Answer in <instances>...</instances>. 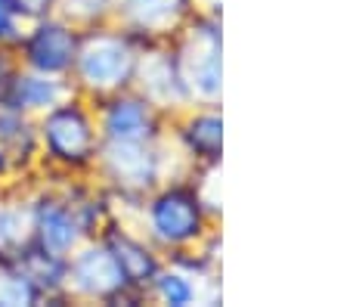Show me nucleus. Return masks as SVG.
Returning <instances> with one entry per match:
<instances>
[{"label": "nucleus", "instance_id": "1", "mask_svg": "<svg viewBox=\"0 0 350 307\" xmlns=\"http://www.w3.org/2000/svg\"><path fill=\"white\" fill-rule=\"evenodd\" d=\"M127 221L165 258L202 245L214 230H220V217L205 202L192 174H180L149 189Z\"/></svg>", "mask_w": 350, "mask_h": 307}, {"label": "nucleus", "instance_id": "2", "mask_svg": "<svg viewBox=\"0 0 350 307\" xmlns=\"http://www.w3.org/2000/svg\"><path fill=\"white\" fill-rule=\"evenodd\" d=\"M146 44H152V40H146L143 34L127 28L115 16L87 22L81 28L78 56H75L72 75H68L72 90L87 96L90 103L131 90L133 81H137L139 53H143Z\"/></svg>", "mask_w": 350, "mask_h": 307}, {"label": "nucleus", "instance_id": "3", "mask_svg": "<svg viewBox=\"0 0 350 307\" xmlns=\"http://www.w3.org/2000/svg\"><path fill=\"white\" fill-rule=\"evenodd\" d=\"M38 124V174L40 177H93L103 149L96 109L87 96L68 94L53 109L34 118Z\"/></svg>", "mask_w": 350, "mask_h": 307}, {"label": "nucleus", "instance_id": "4", "mask_svg": "<svg viewBox=\"0 0 350 307\" xmlns=\"http://www.w3.org/2000/svg\"><path fill=\"white\" fill-rule=\"evenodd\" d=\"M180 174H189V168L183 165L180 152L174 149L171 137H165V140L131 143L103 140L93 177L115 199L121 217H127L149 189H155L171 177H180Z\"/></svg>", "mask_w": 350, "mask_h": 307}, {"label": "nucleus", "instance_id": "5", "mask_svg": "<svg viewBox=\"0 0 350 307\" xmlns=\"http://www.w3.org/2000/svg\"><path fill=\"white\" fill-rule=\"evenodd\" d=\"M171 44L192 103H224V10L202 3Z\"/></svg>", "mask_w": 350, "mask_h": 307}, {"label": "nucleus", "instance_id": "6", "mask_svg": "<svg viewBox=\"0 0 350 307\" xmlns=\"http://www.w3.org/2000/svg\"><path fill=\"white\" fill-rule=\"evenodd\" d=\"M66 295L68 304H149L146 292L131 286L103 236L84 239L66 258Z\"/></svg>", "mask_w": 350, "mask_h": 307}, {"label": "nucleus", "instance_id": "7", "mask_svg": "<svg viewBox=\"0 0 350 307\" xmlns=\"http://www.w3.org/2000/svg\"><path fill=\"white\" fill-rule=\"evenodd\" d=\"M81 28H84L81 22H75L72 16L59 13V10L25 22L19 40L13 44L16 59H19L22 68L68 78L75 66V56H78Z\"/></svg>", "mask_w": 350, "mask_h": 307}, {"label": "nucleus", "instance_id": "8", "mask_svg": "<svg viewBox=\"0 0 350 307\" xmlns=\"http://www.w3.org/2000/svg\"><path fill=\"white\" fill-rule=\"evenodd\" d=\"M28 199H31L34 245L68 258L84 242V230H81L78 214H75L62 183L53 177H40L34 171V177L28 181Z\"/></svg>", "mask_w": 350, "mask_h": 307}, {"label": "nucleus", "instance_id": "9", "mask_svg": "<svg viewBox=\"0 0 350 307\" xmlns=\"http://www.w3.org/2000/svg\"><path fill=\"white\" fill-rule=\"evenodd\" d=\"M167 137L189 171L224 165V103H192L174 112Z\"/></svg>", "mask_w": 350, "mask_h": 307}, {"label": "nucleus", "instance_id": "10", "mask_svg": "<svg viewBox=\"0 0 350 307\" xmlns=\"http://www.w3.org/2000/svg\"><path fill=\"white\" fill-rule=\"evenodd\" d=\"M96 109V124L103 140L131 143V140H165L171 115L161 112L149 96H143L137 87L121 90V94L103 96L93 103Z\"/></svg>", "mask_w": 350, "mask_h": 307}, {"label": "nucleus", "instance_id": "11", "mask_svg": "<svg viewBox=\"0 0 350 307\" xmlns=\"http://www.w3.org/2000/svg\"><path fill=\"white\" fill-rule=\"evenodd\" d=\"M133 87H137L143 96H149V100L167 115L192 106L189 87H186V78H183V72H180V62H177V53H174L171 38L152 40V44L143 47Z\"/></svg>", "mask_w": 350, "mask_h": 307}, {"label": "nucleus", "instance_id": "12", "mask_svg": "<svg viewBox=\"0 0 350 307\" xmlns=\"http://www.w3.org/2000/svg\"><path fill=\"white\" fill-rule=\"evenodd\" d=\"M149 304L161 307H214L224 304V280H208V276H196L192 270L180 267L174 261L165 258L161 270L155 273V280L146 289Z\"/></svg>", "mask_w": 350, "mask_h": 307}, {"label": "nucleus", "instance_id": "13", "mask_svg": "<svg viewBox=\"0 0 350 307\" xmlns=\"http://www.w3.org/2000/svg\"><path fill=\"white\" fill-rule=\"evenodd\" d=\"M198 7H202V0H118L115 19L143 34L146 40H165L174 38V31Z\"/></svg>", "mask_w": 350, "mask_h": 307}, {"label": "nucleus", "instance_id": "14", "mask_svg": "<svg viewBox=\"0 0 350 307\" xmlns=\"http://www.w3.org/2000/svg\"><path fill=\"white\" fill-rule=\"evenodd\" d=\"M103 239H106V245L112 248V254L118 258V264H121V270H124V276L131 280V286L146 292L149 282L155 280V273L161 270V264H165V254L146 239L127 217H118V221L103 233ZM146 298H149V295H146Z\"/></svg>", "mask_w": 350, "mask_h": 307}, {"label": "nucleus", "instance_id": "15", "mask_svg": "<svg viewBox=\"0 0 350 307\" xmlns=\"http://www.w3.org/2000/svg\"><path fill=\"white\" fill-rule=\"evenodd\" d=\"M72 94V81L56 78V75H44L34 68H16L10 78L7 90L0 94V106H10L22 115H44L46 109H53L56 103H62Z\"/></svg>", "mask_w": 350, "mask_h": 307}, {"label": "nucleus", "instance_id": "16", "mask_svg": "<svg viewBox=\"0 0 350 307\" xmlns=\"http://www.w3.org/2000/svg\"><path fill=\"white\" fill-rule=\"evenodd\" d=\"M34 242L28 181L0 189V261H19Z\"/></svg>", "mask_w": 350, "mask_h": 307}, {"label": "nucleus", "instance_id": "17", "mask_svg": "<svg viewBox=\"0 0 350 307\" xmlns=\"http://www.w3.org/2000/svg\"><path fill=\"white\" fill-rule=\"evenodd\" d=\"M0 146L16 161L22 181H31L38 171V124L31 115L0 106Z\"/></svg>", "mask_w": 350, "mask_h": 307}, {"label": "nucleus", "instance_id": "18", "mask_svg": "<svg viewBox=\"0 0 350 307\" xmlns=\"http://www.w3.org/2000/svg\"><path fill=\"white\" fill-rule=\"evenodd\" d=\"M22 270L28 273V280L38 286L44 304H68L66 295V258L62 254L46 252L40 245H28L25 254L16 261Z\"/></svg>", "mask_w": 350, "mask_h": 307}, {"label": "nucleus", "instance_id": "19", "mask_svg": "<svg viewBox=\"0 0 350 307\" xmlns=\"http://www.w3.org/2000/svg\"><path fill=\"white\" fill-rule=\"evenodd\" d=\"M44 304L38 286L16 261H0V307H38Z\"/></svg>", "mask_w": 350, "mask_h": 307}, {"label": "nucleus", "instance_id": "20", "mask_svg": "<svg viewBox=\"0 0 350 307\" xmlns=\"http://www.w3.org/2000/svg\"><path fill=\"white\" fill-rule=\"evenodd\" d=\"M115 3H118V0H56V10L72 16V19L81 22V25H87V22L112 19Z\"/></svg>", "mask_w": 350, "mask_h": 307}, {"label": "nucleus", "instance_id": "21", "mask_svg": "<svg viewBox=\"0 0 350 307\" xmlns=\"http://www.w3.org/2000/svg\"><path fill=\"white\" fill-rule=\"evenodd\" d=\"M7 7L13 10L22 22H31V19H40V16H46V13H53L56 0H7Z\"/></svg>", "mask_w": 350, "mask_h": 307}, {"label": "nucleus", "instance_id": "22", "mask_svg": "<svg viewBox=\"0 0 350 307\" xmlns=\"http://www.w3.org/2000/svg\"><path fill=\"white\" fill-rule=\"evenodd\" d=\"M16 68H19L16 50L10 47V44H0V94L7 90V84H10V78H13Z\"/></svg>", "mask_w": 350, "mask_h": 307}, {"label": "nucleus", "instance_id": "23", "mask_svg": "<svg viewBox=\"0 0 350 307\" xmlns=\"http://www.w3.org/2000/svg\"><path fill=\"white\" fill-rule=\"evenodd\" d=\"M13 183H25V181L19 177V168H16V161L7 155V149L0 146V189L13 187Z\"/></svg>", "mask_w": 350, "mask_h": 307}, {"label": "nucleus", "instance_id": "24", "mask_svg": "<svg viewBox=\"0 0 350 307\" xmlns=\"http://www.w3.org/2000/svg\"><path fill=\"white\" fill-rule=\"evenodd\" d=\"M205 7H220V0H202Z\"/></svg>", "mask_w": 350, "mask_h": 307}, {"label": "nucleus", "instance_id": "25", "mask_svg": "<svg viewBox=\"0 0 350 307\" xmlns=\"http://www.w3.org/2000/svg\"><path fill=\"white\" fill-rule=\"evenodd\" d=\"M3 189H7V187H3Z\"/></svg>", "mask_w": 350, "mask_h": 307}]
</instances>
